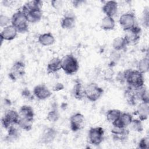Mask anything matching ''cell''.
Instances as JSON below:
<instances>
[{
  "instance_id": "obj_1",
  "label": "cell",
  "mask_w": 149,
  "mask_h": 149,
  "mask_svg": "<svg viewBox=\"0 0 149 149\" xmlns=\"http://www.w3.org/2000/svg\"><path fill=\"white\" fill-rule=\"evenodd\" d=\"M42 4L41 1H31L23 6L22 10L25 13L29 23H36L41 20L42 17Z\"/></svg>"
},
{
  "instance_id": "obj_2",
  "label": "cell",
  "mask_w": 149,
  "mask_h": 149,
  "mask_svg": "<svg viewBox=\"0 0 149 149\" xmlns=\"http://www.w3.org/2000/svg\"><path fill=\"white\" fill-rule=\"evenodd\" d=\"M125 82L128 86L134 88H139L144 86L143 74L134 69H126L123 72Z\"/></svg>"
},
{
  "instance_id": "obj_3",
  "label": "cell",
  "mask_w": 149,
  "mask_h": 149,
  "mask_svg": "<svg viewBox=\"0 0 149 149\" xmlns=\"http://www.w3.org/2000/svg\"><path fill=\"white\" fill-rule=\"evenodd\" d=\"M11 18V24L16 28L18 33H25L29 29V22L25 13L22 10L15 12Z\"/></svg>"
},
{
  "instance_id": "obj_4",
  "label": "cell",
  "mask_w": 149,
  "mask_h": 149,
  "mask_svg": "<svg viewBox=\"0 0 149 149\" xmlns=\"http://www.w3.org/2000/svg\"><path fill=\"white\" fill-rule=\"evenodd\" d=\"M62 69L68 75L76 73L79 68V63L77 58L72 54H68L61 59Z\"/></svg>"
},
{
  "instance_id": "obj_5",
  "label": "cell",
  "mask_w": 149,
  "mask_h": 149,
  "mask_svg": "<svg viewBox=\"0 0 149 149\" xmlns=\"http://www.w3.org/2000/svg\"><path fill=\"white\" fill-rule=\"evenodd\" d=\"M103 93L104 90L94 83H90L84 87L85 97L91 102L97 101Z\"/></svg>"
},
{
  "instance_id": "obj_6",
  "label": "cell",
  "mask_w": 149,
  "mask_h": 149,
  "mask_svg": "<svg viewBox=\"0 0 149 149\" xmlns=\"http://www.w3.org/2000/svg\"><path fill=\"white\" fill-rule=\"evenodd\" d=\"M88 142L93 146H99L104 137V129L101 126L91 127L88 132Z\"/></svg>"
},
{
  "instance_id": "obj_7",
  "label": "cell",
  "mask_w": 149,
  "mask_h": 149,
  "mask_svg": "<svg viewBox=\"0 0 149 149\" xmlns=\"http://www.w3.org/2000/svg\"><path fill=\"white\" fill-rule=\"evenodd\" d=\"M19 119V112L13 109H8L5 111L1 119V123L5 129H8L11 126L17 125Z\"/></svg>"
},
{
  "instance_id": "obj_8",
  "label": "cell",
  "mask_w": 149,
  "mask_h": 149,
  "mask_svg": "<svg viewBox=\"0 0 149 149\" xmlns=\"http://www.w3.org/2000/svg\"><path fill=\"white\" fill-rule=\"evenodd\" d=\"M125 31V34L123 37L127 45H134L139 41L141 35V29L140 27L135 26Z\"/></svg>"
},
{
  "instance_id": "obj_9",
  "label": "cell",
  "mask_w": 149,
  "mask_h": 149,
  "mask_svg": "<svg viewBox=\"0 0 149 149\" xmlns=\"http://www.w3.org/2000/svg\"><path fill=\"white\" fill-rule=\"evenodd\" d=\"M25 74V64L22 61H16L12 66L9 77L13 81H16Z\"/></svg>"
},
{
  "instance_id": "obj_10",
  "label": "cell",
  "mask_w": 149,
  "mask_h": 149,
  "mask_svg": "<svg viewBox=\"0 0 149 149\" xmlns=\"http://www.w3.org/2000/svg\"><path fill=\"white\" fill-rule=\"evenodd\" d=\"M119 23L124 31L127 30L136 26V16L134 13L128 12L122 14L119 20Z\"/></svg>"
},
{
  "instance_id": "obj_11",
  "label": "cell",
  "mask_w": 149,
  "mask_h": 149,
  "mask_svg": "<svg viewBox=\"0 0 149 149\" xmlns=\"http://www.w3.org/2000/svg\"><path fill=\"white\" fill-rule=\"evenodd\" d=\"M70 129L73 132H78L84 127L85 119L84 115L80 112L73 114L69 119Z\"/></svg>"
},
{
  "instance_id": "obj_12",
  "label": "cell",
  "mask_w": 149,
  "mask_h": 149,
  "mask_svg": "<svg viewBox=\"0 0 149 149\" xmlns=\"http://www.w3.org/2000/svg\"><path fill=\"white\" fill-rule=\"evenodd\" d=\"M129 133V130L126 127H117L113 126L111 130L112 139L115 141L120 143H123L127 140Z\"/></svg>"
},
{
  "instance_id": "obj_13",
  "label": "cell",
  "mask_w": 149,
  "mask_h": 149,
  "mask_svg": "<svg viewBox=\"0 0 149 149\" xmlns=\"http://www.w3.org/2000/svg\"><path fill=\"white\" fill-rule=\"evenodd\" d=\"M34 95L39 100H45L49 98L52 93L49 89L43 84H40L36 86L33 91Z\"/></svg>"
},
{
  "instance_id": "obj_14",
  "label": "cell",
  "mask_w": 149,
  "mask_h": 149,
  "mask_svg": "<svg viewBox=\"0 0 149 149\" xmlns=\"http://www.w3.org/2000/svg\"><path fill=\"white\" fill-rule=\"evenodd\" d=\"M58 132L55 129L51 127L45 128L40 137V141L44 144L52 143L57 136Z\"/></svg>"
},
{
  "instance_id": "obj_15",
  "label": "cell",
  "mask_w": 149,
  "mask_h": 149,
  "mask_svg": "<svg viewBox=\"0 0 149 149\" xmlns=\"http://www.w3.org/2000/svg\"><path fill=\"white\" fill-rule=\"evenodd\" d=\"M17 30L11 24L3 27L1 33V44L3 41H12L14 40L17 37Z\"/></svg>"
},
{
  "instance_id": "obj_16",
  "label": "cell",
  "mask_w": 149,
  "mask_h": 149,
  "mask_svg": "<svg viewBox=\"0 0 149 149\" xmlns=\"http://www.w3.org/2000/svg\"><path fill=\"white\" fill-rule=\"evenodd\" d=\"M124 94L126 101L131 105H136L137 101H140L139 88H134L128 86Z\"/></svg>"
},
{
  "instance_id": "obj_17",
  "label": "cell",
  "mask_w": 149,
  "mask_h": 149,
  "mask_svg": "<svg viewBox=\"0 0 149 149\" xmlns=\"http://www.w3.org/2000/svg\"><path fill=\"white\" fill-rule=\"evenodd\" d=\"M133 119L132 115L128 112H122L118 119L112 125L117 127H127Z\"/></svg>"
},
{
  "instance_id": "obj_18",
  "label": "cell",
  "mask_w": 149,
  "mask_h": 149,
  "mask_svg": "<svg viewBox=\"0 0 149 149\" xmlns=\"http://www.w3.org/2000/svg\"><path fill=\"white\" fill-rule=\"evenodd\" d=\"M76 24V17L73 13L71 12L66 13L61 20V26L63 29H72Z\"/></svg>"
},
{
  "instance_id": "obj_19",
  "label": "cell",
  "mask_w": 149,
  "mask_h": 149,
  "mask_svg": "<svg viewBox=\"0 0 149 149\" xmlns=\"http://www.w3.org/2000/svg\"><path fill=\"white\" fill-rule=\"evenodd\" d=\"M118 9V3L115 1H108L106 2L102 8V10L105 16L113 17L117 13Z\"/></svg>"
},
{
  "instance_id": "obj_20",
  "label": "cell",
  "mask_w": 149,
  "mask_h": 149,
  "mask_svg": "<svg viewBox=\"0 0 149 149\" xmlns=\"http://www.w3.org/2000/svg\"><path fill=\"white\" fill-rule=\"evenodd\" d=\"M8 133L5 137L6 141L8 143H13L19 139L20 137V129L17 127L15 125L11 126L8 129Z\"/></svg>"
},
{
  "instance_id": "obj_21",
  "label": "cell",
  "mask_w": 149,
  "mask_h": 149,
  "mask_svg": "<svg viewBox=\"0 0 149 149\" xmlns=\"http://www.w3.org/2000/svg\"><path fill=\"white\" fill-rule=\"evenodd\" d=\"M135 114L138 116L139 119L143 121L147 119L149 115V105L147 103L141 102L138 104Z\"/></svg>"
},
{
  "instance_id": "obj_22",
  "label": "cell",
  "mask_w": 149,
  "mask_h": 149,
  "mask_svg": "<svg viewBox=\"0 0 149 149\" xmlns=\"http://www.w3.org/2000/svg\"><path fill=\"white\" fill-rule=\"evenodd\" d=\"M19 117L30 121L33 122L34 112L33 108L28 105H22L19 111Z\"/></svg>"
},
{
  "instance_id": "obj_23",
  "label": "cell",
  "mask_w": 149,
  "mask_h": 149,
  "mask_svg": "<svg viewBox=\"0 0 149 149\" xmlns=\"http://www.w3.org/2000/svg\"><path fill=\"white\" fill-rule=\"evenodd\" d=\"M62 69L61 59L58 57L52 58L47 64V72L48 74H54Z\"/></svg>"
},
{
  "instance_id": "obj_24",
  "label": "cell",
  "mask_w": 149,
  "mask_h": 149,
  "mask_svg": "<svg viewBox=\"0 0 149 149\" xmlns=\"http://www.w3.org/2000/svg\"><path fill=\"white\" fill-rule=\"evenodd\" d=\"M84 87L79 80H76L74 84L72 93L74 97L78 100H81L85 97Z\"/></svg>"
},
{
  "instance_id": "obj_25",
  "label": "cell",
  "mask_w": 149,
  "mask_h": 149,
  "mask_svg": "<svg viewBox=\"0 0 149 149\" xmlns=\"http://www.w3.org/2000/svg\"><path fill=\"white\" fill-rule=\"evenodd\" d=\"M38 42L42 46H50L54 44L55 39L51 33H45L40 34L38 37Z\"/></svg>"
},
{
  "instance_id": "obj_26",
  "label": "cell",
  "mask_w": 149,
  "mask_h": 149,
  "mask_svg": "<svg viewBox=\"0 0 149 149\" xmlns=\"http://www.w3.org/2000/svg\"><path fill=\"white\" fill-rule=\"evenodd\" d=\"M127 45H128L123 37H116L113 39L112 43V46L113 50L118 52L124 50Z\"/></svg>"
},
{
  "instance_id": "obj_27",
  "label": "cell",
  "mask_w": 149,
  "mask_h": 149,
  "mask_svg": "<svg viewBox=\"0 0 149 149\" xmlns=\"http://www.w3.org/2000/svg\"><path fill=\"white\" fill-rule=\"evenodd\" d=\"M115 22L113 17L105 16L101 20V28L104 30H112L115 28Z\"/></svg>"
},
{
  "instance_id": "obj_28",
  "label": "cell",
  "mask_w": 149,
  "mask_h": 149,
  "mask_svg": "<svg viewBox=\"0 0 149 149\" xmlns=\"http://www.w3.org/2000/svg\"><path fill=\"white\" fill-rule=\"evenodd\" d=\"M137 70L143 73V74L148 72L149 69V59L148 56L141 58L139 61L137 65Z\"/></svg>"
},
{
  "instance_id": "obj_29",
  "label": "cell",
  "mask_w": 149,
  "mask_h": 149,
  "mask_svg": "<svg viewBox=\"0 0 149 149\" xmlns=\"http://www.w3.org/2000/svg\"><path fill=\"white\" fill-rule=\"evenodd\" d=\"M121 113L122 112L117 109H109L106 113V119L107 121L112 124L118 119Z\"/></svg>"
},
{
  "instance_id": "obj_30",
  "label": "cell",
  "mask_w": 149,
  "mask_h": 149,
  "mask_svg": "<svg viewBox=\"0 0 149 149\" xmlns=\"http://www.w3.org/2000/svg\"><path fill=\"white\" fill-rule=\"evenodd\" d=\"M33 122L19 117V119L18 120L17 125L22 130L25 131H30L32 129Z\"/></svg>"
},
{
  "instance_id": "obj_31",
  "label": "cell",
  "mask_w": 149,
  "mask_h": 149,
  "mask_svg": "<svg viewBox=\"0 0 149 149\" xmlns=\"http://www.w3.org/2000/svg\"><path fill=\"white\" fill-rule=\"evenodd\" d=\"M60 117L59 112L57 108H52L50 110L47 115V119L52 123L57 122Z\"/></svg>"
},
{
  "instance_id": "obj_32",
  "label": "cell",
  "mask_w": 149,
  "mask_h": 149,
  "mask_svg": "<svg viewBox=\"0 0 149 149\" xmlns=\"http://www.w3.org/2000/svg\"><path fill=\"white\" fill-rule=\"evenodd\" d=\"M130 129L136 132H141L143 130V125L142 123V121L140 120L139 119H132L130 125Z\"/></svg>"
},
{
  "instance_id": "obj_33",
  "label": "cell",
  "mask_w": 149,
  "mask_h": 149,
  "mask_svg": "<svg viewBox=\"0 0 149 149\" xmlns=\"http://www.w3.org/2000/svg\"><path fill=\"white\" fill-rule=\"evenodd\" d=\"M141 23L144 27L146 28L148 27L149 25V10L148 8H146L143 12L141 17Z\"/></svg>"
},
{
  "instance_id": "obj_34",
  "label": "cell",
  "mask_w": 149,
  "mask_h": 149,
  "mask_svg": "<svg viewBox=\"0 0 149 149\" xmlns=\"http://www.w3.org/2000/svg\"><path fill=\"white\" fill-rule=\"evenodd\" d=\"M11 23V18L9 17L6 15L1 14L0 15V25L2 27H5Z\"/></svg>"
},
{
  "instance_id": "obj_35",
  "label": "cell",
  "mask_w": 149,
  "mask_h": 149,
  "mask_svg": "<svg viewBox=\"0 0 149 149\" xmlns=\"http://www.w3.org/2000/svg\"><path fill=\"white\" fill-rule=\"evenodd\" d=\"M148 144H149V139L147 137H144L141 139V140L139 141L137 148L140 149H147L148 148Z\"/></svg>"
},
{
  "instance_id": "obj_36",
  "label": "cell",
  "mask_w": 149,
  "mask_h": 149,
  "mask_svg": "<svg viewBox=\"0 0 149 149\" xmlns=\"http://www.w3.org/2000/svg\"><path fill=\"white\" fill-rule=\"evenodd\" d=\"M51 3L55 9H59L63 6V1L61 0H53L51 2Z\"/></svg>"
},
{
  "instance_id": "obj_37",
  "label": "cell",
  "mask_w": 149,
  "mask_h": 149,
  "mask_svg": "<svg viewBox=\"0 0 149 149\" xmlns=\"http://www.w3.org/2000/svg\"><path fill=\"white\" fill-rule=\"evenodd\" d=\"M63 86L62 83H57L55 85V86L53 88V90L54 91H60L62 89H63Z\"/></svg>"
},
{
  "instance_id": "obj_38",
  "label": "cell",
  "mask_w": 149,
  "mask_h": 149,
  "mask_svg": "<svg viewBox=\"0 0 149 149\" xmlns=\"http://www.w3.org/2000/svg\"><path fill=\"white\" fill-rule=\"evenodd\" d=\"M83 2H84V1H72L73 5L74 6L77 7L79 6L80 5H81Z\"/></svg>"
}]
</instances>
